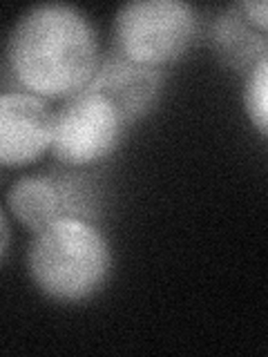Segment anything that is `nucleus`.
I'll use <instances>...</instances> for the list:
<instances>
[{
  "instance_id": "f257e3e1",
  "label": "nucleus",
  "mask_w": 268,
  "mask_h": 357,
  "mask_svg": "<svg viewBox=\"0 0 268 357\" xmlns=\"http://www.w3.org/2000/svg\"><path fill=\"white\" fill-rule=\"evenodd\" d=\"M5 54L11 76L25 92L45 100H67L94 78L100 40L83 9L40 3L16 18Z\"/></svg>"
},
{
  "instance_id": "f03ea898",
  "label": "nucleus",
  "mask_w": 268,
  "mask_h": 357,
  "mask_svg": "<svg viewBox=\"0 0 268 357\" xmlns=\"http://www.w3.org/2000/svg\"><path fill=\"white\" fill-rule=\"evenodd\" d=\"M112 245L94 221L63 217L31 234L27 275L52 301L78 304L105 288L112 275Z\"/></svg>"
},
{
  "instance_id": "7ed1b4c3",
  "label": "nucleus",
  "mask_w": 268,
  "mask_h": 357,
  "mask_svg": "<svg viewBox=\"0 0 268 357\" xmlns=\"http://www.w3.org/2000/svg\"><path fill=\"white\" fill-rule=\"evenodd\" d=\"M197 36V11L184 0H132L112 22L114 54L154 70L177 63Z\"/></svg>"
},
{
  "instance_id": "20e7f679",
  "label": "nucleus",
  "mask_w": 268,
  "mask_h": 357,
  "mask_svg": "<svg viewBox=\"0 0 268 357\" xmlns=\"http://www.w3.org/2000/svg\"><path fill=\"white\" fill-rule=\"evenodd\" d=\"M126 128L119 109L103 94L83 89L54 112L50 152L61 165L85 170L114 154Z\"/></svg>"
},
{
  "instance_id": "39448f33",
  "label": "nucleus",
  "mask_w": 268,
  "mask_h": 357,
  "mask_svg": "<svg viewBox=\"0 0 268 357\" xmlns=\"http://www.w3.org/2000/svg\"><path fill=\"white\" fill-rule=\"evenodd\" d=\"M7 212L22 228L36 232L63 217L92 221L98 210V188L76 167L25 174L9 185Z\"/></svg>"
},
{
  "instance_id": "423d86ee",
  "label": "nucleus",
  "mask_w": 268,
  "mask_h": 357,
  "mask_svg": "<svg viewBox=\"0 0 268 357\" xmlns=\"http://www.w3.org/2000/svg\"><path fill=\"white\" fill-rule=\"evenodd\" d=\"M54 109L29 92L0 94V167H27L52 148Z\"/></svg>"
},
{
  "instance_id": "0eeeda50",
  "label": "nucleus",
  "mask_w": 268,
  "mask_h": 357,
  "mask_svg": "<svg viewBox=\"0 0 268 357\" xmlns=\"http://www.w3.org/2000/svg\"><path fill=\"white\" fill-rule=\"evenodd\" d=\"M87 89L103 94L119 109L126 126H132L139 119L148 116L159 103L163 92V72L126 61L119 54H110L107 59H100Z\"/></svg>"
},
{
  "instance_id": "6e6552de",
  "label": "nucleus",
  "mask_w": 268,
  "mask_h": 357,
  "mask_svg": "<svg viewBox=\"0 0 268 357\" xmlns=\"http://www.w3.org/2000/svg\"><path fill=\"white\" fill-rule=\"evenodd\" d=\"M212 47H215L217 56L228 63L232 70L248 72L251 67L268 59V40L266 33L253 27L248 20L244 18L237 5H230L226 11L215 18L212 22Z\"/></svg>"
},
{
  "instance_id": "1a4fd4ad",
  "label": "nucleus",
  "mask_w": 268,
  "mask_h": 357,
  "mask_svg": "<svg viewBox=\"0 0 268 357\" xmlns=\"http://www.w3.org/2000/svg\"><path fill=\"white\" fill-rule=\"evenodd\" d=\"M244 109L251 126L266 139L268 134V59L257 61L248 72L244 74Z\"/></svg>"
},
{
  "instance_id": "9d476101",
  "label": "nucleus",
  "mask_w": 268,
  "mask_h": 357,
  "mask_svg": "<svg viewBox=\"0 0 268 357\" xmlns=\"http://www.w3.org/2000/svg\"><path fill=\"white\" fill-rule=\"evenodd\" d=\"M237 7L244 14V18L248 20L253 27H257L260 31L266 33V27H268V5H266V0H241V3H237Z\"/></svg>"
},
{
  "instance_id": "9b49d317",
  "label": "nucleus",
  "mask_w": 268,
  "mask_h": 357,
  "mask_svg": "<svg viewBox=\"0 0 268 357\" xmlns=\"http://www.w3.org/2000/svg\"><path fill=\"white\" fill-rule=\"evenodd\" d=\"M9 243H11V226H9V217L5 208L0 206V261L5 259V255L9 250Z\"/></svg>"
}]
</instances>
